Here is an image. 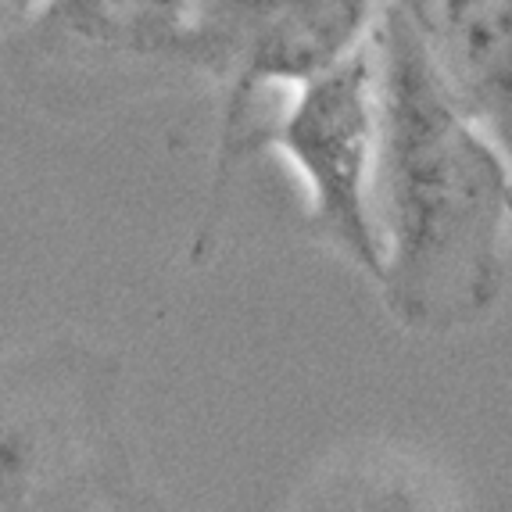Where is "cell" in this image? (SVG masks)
<instances>
[{"label":"cell","instance_id":"7a4b0ae2","mask_svg":"<svg viewBox=\"0 0 512 512\" xmlns=\"http://www.w3.org/2000/svg\"><path fill=\"white\" fill-rule=\"evenodd\" d=\"M119 362L76 341L0 359V512H111L137 495Z\"/></svg>","mask_w":512,"mask_h":512},{"label":"cell","instance_id":"30bf717a","mask_svg":"<svg viewBox=\"0 0 512 512\" xmlns=\"http://www.w3.org/2000/svg\"><path fill=\"white\" fill-rule=\"evenodd\" d=\"M0 359H4V355H0Z\"/></svg>","mask_w":512,"mask_h":512},{"label":"cell","instance_id":"52a82bcc","mask_svg":"<svg viewBox=\"0 0 512 512\" xmlns=\"http://www.w3.org/2000/svg\"><path fill=\"white\" fill-rule=\"evenodd\" d=\"M291 512H466L452 473L398 441L341 452L312 477Z\"/></svg>","mask_w":512,"mask_h":512},{"label":"cell","instance_id":"8992f818","mask_svg":"<svg viewBox=\"0 0 512 512\" xmlns=\"http://www.w3.org/2000/svg\"><path fill=\"white\" fill-rule=\"evenodd\" d=\"M197 0H47L29 33L54 51L183 69Z\"/></svg>","mask_w":512,"mask_h":512},{"label":"cell","instance_id":"6da1fadb","mask_svg":"<svg viewBox=\"0 0 512 512\" xmlns=\"http://www.w3.org/2000/svg\"><path fill=\"white\" fill-rule=\"evenodd\" d=\"M380 140L373 169L376 291L412 333L480 323L502 294L512 162L444 94L398 11L373 26Z\"/></svg>","mask_w":512,"mask_h":512},{"label":"cell","instance_id":"5b68a950","mask_svg":"<svg viewBox=\"0 0 512 512\" xmlns=\"http://www.w3.org/2000/svg\"><path fill=\"white\" fill-rule=\"evenodd\" d=\"M452 97L512 162V0H384Z\"/></svg>","mask_w":512,"mask_h":512},{"label":"cell","instance_id":"ba28073f","mask_svg":"<svg viewBox=\"0 0 512 512\" xmlns=\"http://www.w3.org/2000/svg\"><path fill=\"white\" fill-rule=\"evenodd\" d=\"M43 8H47V0H0V36L29 33Z\"/></svg>","mask_w":512,"mask_h":512},{"label":"cell","instance_id":"9c48e42d","mask_svg":"<svg viewBox=\"0 0 512 512\" xmlns=\"http://www.w3.org/2000/svg\"><path fill=\"white\" fill-rule=\"evenodd\" d=\"M111 512H162V505L154 502V498H147V495H133L129 502H122L119 509H111Z\"/></svg>","mask_w":512,"mask_h":512},{"label":"cell","instance_id":"277c9868","mask_svg":"<svg viewBox=\"0 0 512 512\" xmlns=\"http://www.w3.org/2000/svg\"><path fill=\"white\" fill-rule=\"evenodd\" d=\"M380 140L373 43L294 86L287 108L262 119L258 154L280 151L308 190V230L366 280L380 276L373 169Z\"/></svg>","mask_w":512,"mask_h":512},{"label":"cell","instance_id":"3957f363","mask_svg":"<svg viewBox=\"0 0 512 512\" xmlns=\"http://www.w3.org/2000/svg\"><path fill=\"white\" fill-rule=\"evenodd\" d=\"M380 0H197L183 69L219 86L212 180L194 237V262L219 244L222 215L244 162L258 158L262 101L301 86L366 47Z\"/></svg>","mask_w":512,"mask_h":512}]
</instances>
